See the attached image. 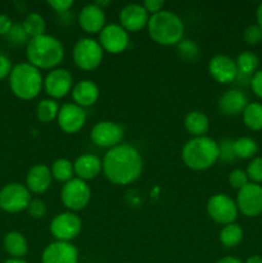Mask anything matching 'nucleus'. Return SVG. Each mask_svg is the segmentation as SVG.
Instances as JSON below:
<instances>
[{
	"label": "nucleus",
	"mask_w": 262,
	"mask_h": 263,
	"mask_svg": "<svg viewBox=\"0 0 262 263\" xmlns=\"http://www.w3.org/2000/svg\"><path fill=\"white\" fill-rule=\"evenodd\" d=\"M71 95L74 104L85 109L86 107H91L99 99V86L92 80H81L73 85Z\"/></svg>",
	"instance_id": "nucleus-22"
},
{
	"label": "nucleus",
	"mask_w": 262,
	"mask_h": 263,
	"mask_svg": "<svg viewBox=\"0 0 262 263\" xmlns=\"http://www.w3.org/2000/svg\"><path fill=\"white\" fill-rule=\"evenodd\" d=\"M249 182V179L248 176H247L246 171H243V170H233V171L229 174V184H230V186L233 187V189H236V190H240L241 187L246 186L247 184Z\"/></svg>",
	"instance_id": "nucleus-37"
},
{
	"label": "nucleus",
	"mask_w": 262,
	"mask_h": 263,
	"mask_svg": "<svg viewBox=\"0 0 262 263\" xmlns=\"http://www.w3.org/2000/svg\"><path fill=\"white\" fill-rule=\"evenodd\" d=\"M146 28L152 40L159 45H177L184 40V22L171 10L163 9L151 15Z\"/></svg>",
	"instance_id": "nucleus-4"
},
{
	"label": "nucleus",
	"mask_w": 262,
	"mask_h": 263,
	"mask_svg": "<svg viewBox=\"0 0 262 263\" xmlns=\"http://www.w3.org/2000/svg\"><path fill=\"white\" fill-rule=\"evenodd\" d=\"M233 144L234 140H223L218 144V148H220V159H223L226 162H231L236 158Z\"/></svg>",
	"instance_id": "nucleus-39"
},
{
	"label": "nucleus",
	"mask_w": 262,
	"mask_h": 263,
	"mask_svg": "<svg viewBox=\"0 0 262 263\" xmlns=\"http://www.w3.org/2000/svg\"><path fill=\"white\" fill-rule=\"evenodd\" d=\"M208 73L218 84H230L239 76L236 63L231 57L217 54L208 62Z\"/></svg>",
	"instance_id": "nucleus-16"
},
{
	"label": "nucleus",
	"mask_w": 262,
	"mask_h": 263,
	"mask_svg": "<svg viewBox=\"0 0 262 263\" xmlns=\"http://www.w3.org/2000/svg\"><path fill=\"white\" fill-rule=\"evenodd\" d=\"M248 103V98L243 91L230 89L218 99V109L225 116H238L243 113Z\"/></svg>",
	"instance_id": "nucleus-21"
},
{
	"label": "nucleus",
	"mask_w": 262,
	"mask_h": 263,
	"mask_svg": "<svg viewBox=\"0 0 262 263\" xmlns=\"http://www.w3.org/2000/svg\"><path fill=\"white\" fill-rule=\"evenodd\" d=\"M13 22L10 20V17H8L7 14H0V35L7 36L8 32L12 28Z\"/></svg>",
	"instance_id": "nucleus-44"
},
{
	"label": "nucleus",
	"mask_w": 262,
	"mask_h": 263,
	"mask_svg": "<svg viewBox=\"0 0 262 263\" xmlns=\"http://www.w3.org/2000/svg\"><path fill=\"white\" fill-rule=\"evenodd\" d=\"M50 172L54 180L66 184L69 180L73 179L74 176L73 163L66 158H58L53 162V164H51Z\"/></svg>",
	"instance_id": "nucleus-31"
},
{
	"label": "nucleus",
	"mask_w": 262,
	"mask_h": 263,
	"mask_svg": "<svg viewBox=\"0 0 262 263\" xmlns=\"http://www.w3.org/2000/svg\"><path fill=\"white\" fill-rule=\"evenodd\" d=\"M59 104L57 100L50 99H43L38 103L36 105V117L40 122L43 123H50L54 120H57L59 112Z\"/></svg>",
	"instance_id": "nucleus-30"
},
{
	"label": "nucleus",
	"mask_w": 262,
	"mask_h": 263,
	"mask_svg": "<svg viewBox=\"0 0 262 263\" xmlns=\"http://www.w3.org/2000/svg\"><path fill=\"white\" fill-rule=\"evenodd\" d=\"M104 50L99 41L91 37H82L74 44L72 58L74 64L82 71H92L98 68L103 61Z\"/></svg>",
	"instance_id": "nucleus-6"
},
{
	"label": "nucleus",
	"mask_w": 262,
	"mask_h": 263,
	"mask_svg": "<svg viewBox=\"0 0 262 263\" xmlns=\"http://www.w3.org/2000/svg\"><path fill=\"white\" fill-rule=\"evenodd\" d=\"M207 213L212 221L216 223L225 226L229 223H234L238 218V205L235 200L229 195L215 194L208 199L207 202Z\"/></svg>",
	"instance_id": "nucleus-9"
},
{
	"label": "nucleus",
	"mask_w": 262,
	"mask_h": 263,
	"mask_svg": "<svg viewBox=\"0 0 262 263\" xmlns=\"http://www.w3.org/2000/svg\"><path fill=\"white\" fill-rule=\"evenodd\" d=\"M244 236V231L240 225L238 223H229V225L222 226L218 234V239L220 243L222 244L225 248H235L241 243Z\"/></svg>",
	"instance_id": "nucleus-26"
},
{
	"label": "nucleus",
	"mask_w": 262,
	"mask_h": 263,
	"mask_svg": "<svg viewBox=\"0 0 262 263\" xmlns=\"http://www.w3.org/2000/svg\"><path fill=\"white\" fill-rule=\"evenodd\" d=\"M26 57L28 63L38 69L51 71L58 68L64 58V46L55 36L44 35L32 37L26 45Z\"/></svg>",
	"instance_id": "nucleus-2"
},
{
	"label": "nucleus",
	"mask_w": 262,
	"mask_h": 263,
	"mask_svg": "<svg viewBox=\"0 0 262 263\" xmlns=\"http://www.w3.org/2000/svg\"><path fill=\"white\" fill-rule=\"evenodd\" d=\"M7 37L8 40L12 44H14V45H23V44L27 45L28 40H30V37H28V35L26 33L23 26L17 25V23H13L12 28H10V31L8 32Z\"/></svg>",
	"instance_id": "nucleus-35"
},
{
	"label": "nucleus",
	"mask_w": 262,
	"mask_h": 263,
	"mask_svg": "<svg viewBox=\"0 0 262 263\" xmlns=\"http://www.w3.org/2000/svg\"><path fill=\"white\" fill-rule=\"evenodd\" d=\"M53 176L46 164L39 163L31 167L26 175V187L33 194H44L51 186Z\"/></svg>",
	"instance_id": "nucleus-20"
},
{
	"label": "nucleus",
	"mask_w": 262,
	"mask_h": 263,
	"mask_svg": "<svg viewBox=\"0 0 262 263\" xmlns=\"http://www.w3.org/2000/svg\"><path fill=\"white\" fill-rule=\"evenodd\" d=\"M72 87H73V77L66 68L58 67L51 69L44 79L43 89L50 99H62L72 91Z\"/></svg>",
	"instance_id": "nucleus-14"
},
{
	"label": "nucleus",
	"mask_w": 262,
	"mask_h": 263,
	"mask_svg": "<svg viewBox=\"0 0 262 263\" xmlns=\"http://www.w3.org/2000/svg\"><path fill=\"white\" fill-rule=\"evenodd\" d=\"M149 13L146 12L143 4H127L121 9L120 15V25L125 28L127 32H138L148 26Z\"/></svg>",
	"instance_id": "nucleus-18"
},
{
	"label": "nucleus",
	"mask_w": 262,
	"mask_h": 263,
	"mask_svg": "<svg viewBox=\"0 0 262 263\" xmlns=\"http://www.w3.org/2000/svg\"><path fill=\"white\" fill-rule=\"evenodd\" d=\"M102 172L108 181L126 186L140 177L143 172V159L135 146L120 144L108 149L102 159Z\"/></svg>",
	"instance_id": "nucleus-1"
},
{
	"label": "nucleus",
	"mask_w": 262,
	"mask_h": 263,
	"mask_svg": "<svg viewBox=\"0 0 262 263\" xmlns=\"http://www.w3.org/2000/svg\"><path fill=\"white\" fill-rule=\"evenodd\" d=\"M13 66L10 59L4 54H0V80H4L9 77L10 72H12Z\"/></svg>",
	"instance_id": "nucleus-42"
},
{
	"label": "nucleus",
	"mask_w": 262,
	"mask_h": 263,
	"mask_svg": "<svg viewBox=\"0 0 262 263\" xmlns=\"http://www.w3.org/2000/svg\"><path fill=\"white\" fill-rule=\"evenodd\" d=\"M243 122L249 130L261 131L262 130V103L252 102L248 103L246 109L241 113Z\"/></svg>",
	"instance_id": "nucleus-27"
},
{
	"label": "nucleus",
	"mask_w": 262,
	"mask_h": 263,
	"mask_svg": "<svg viewBox=\"0 0 262 263\" xmlns=\"http://www.w3.org/2000/svg\"><path fill=\"white\" fill-rule=\"evenodd\" d=\"M5 252L12 258H22L26 256L28 251V244L25 236L18 231H10L4 236L3 240Z\"/></svg>",
	"instance_id": "nucleus-25"
},
{
	"label": "nucleus",
	"mask_w": 262,
	"mask_h": 263,
	"mask_svg": "<svg viewBox=\"0 0 262 263\" xmlns=\"http://www.w3.org/2000/svg\"><path fill=\"white\" fill-rule=\"evenodd\" d=\"M249 86H251L252 91L254 92V95L258 97L259 99H262V69H258V71L251 77Z\"/></svg>",
	"instance_id": "nucleus-40"
},
{
	"label": "nucleus",
	"mask_w": 262,
	"mask_h": 263,
	"mask_svg": "<svg viewBox=\"0 0 262 263\" xmlns=\"http://www.w3.org/2000/svg\"><path fill=\"white\" fill-rule=\"evenodd\" d=\"M31 199V193L26 185L20 182H10L0 190V208L8 213H18L27 210Z\"/></svg>",
	"instance_id": "nucleus-8"
},
{
	"label": "nucleus",
	"mask_w": 262,
	"mask_h": 263,
	"mask_svg": "<svg viewBox=\"0 0 262 263\" xmlns=\"http://www.w3.org/2000/svg\"><path fill=\"white\" fill-rule=\"evenodd\" d=\"M244 41L249 45H258L262 43V28L258 25H249L244 30Z\"/></svg>",
	"instance_id": "nucleus-36"
},
{
	"label": "nucleus",
	"mask_w": 262,
	"mask_h": 263,
	"mask_svg": "<svg viewBox=\"0 0 262 263\" xmlns=\"http://www.w3.org/2000/svg\"><path fill=\"white\" fill-rule=\"evenodd\" d=\"M256 21L257 25L262 28V3H259L256 9Z\"/></svg>",
	"instance_id": "nucleus-46"
},
{
	"label": "nucleus",
	"mask_w": 262,
	"mask_h": 263,
	"mask_svg": "<svg viewBox=\"0 0 262 263\" xmlns=\"http://www.w3.org/2000/svg\"><path fill=\"white\" fill-rule=\"evenodd\" d=\"M181 159L193 171H205L220 159L218 143L208 136L192 138L182 146Z\"/></svg>",
	"instance_id": "nucleus-3"
},
{
	"label": "nucleus",
	"mask_w": 262,
	"mask_h": 263,
	"mask_svg": "<svg viewBox=\"0 0 262 263\" xmlns=\"http://www.w3.org/2000/svg\"><path fill=\"white\" fill-rule=\"evenodd\" d=\"M48 5L53 8L57 13H66L67 10L71 9L73 2L72 0H49Z\"/></svg>",
	"instance_id": "nucleus-41"
},
{
	"label": "nucleus",
	"mask_w": 262,
	"mask_h": 263,
	"mask_svg": "<svg viewBox=\"0 0 262 263\" xmlns=\"http://www.w3.org/2000/svg\"><path fill=\"white\" fill-rule=\"evenodd\" d=\"M82 229V221L80 216L74 212L58 213L54 216L50 222V233L58 241H69L71 243L73 239L80 235Z\"/></svg>",
	"instance_id": "nucleus-10"
},
{
	"label": "nucleus",
	"mask_w": 262,
	"mask_h": 263,
	"mask_svg": "<svg viewBox=\"0 0 262 263\" xmlns=\"http://www.w3.org/2000/svg\"><path fill=\"white\" fill-rule=\"evenodd\" d=\"M244 263H262V257L261 256H251L247 258V261Z\"/></svg>",
	"instance_id": "nucleus-47"
},
{
	"label": "nucleus",
	"mask_w": 262,
	"mask_h": 263,
	"mask_svg": "<svg viewBox=\"0 0 262 263\" xmlns=\"http://www.w3.org/2000/svg\"><path fill=\"white\" fill-rule=\"evenodd\" d=\"M79 25L86 33H99L105 26V13L95 3L82 7L79 13Z\"/></svg>",
	"instance_id": "nucleus-19"
},
{
	"label": "nucleus",
	"mask_w": 262,
	"mask_h": 263,
	"mask_svg": "<svg viewBox=\"0 0 262 263\" xmlns=\"http://www.w3.org/2000/svg\"><path fill=\"white\" fill-rule=\"evenodd\" d=\"M180 57L188 62H194L199 55V48L193 40H182L177 44Z\"/></svg>",
	"instance_id": "nucleus-33"
},
{
	"label": "nucleus",
	"mask_w": 262,
	"mask_h": 263,
	"mask_svg": "<svg viewBox=\"0 0 262 263\" xmlns=\"http://www.w3.org/2000/svg\"><path fill=\"white\" fill-rule=\"evenodd\" d=\"M184 126L193 138L205 136L208 128H210V120L205 113L200 112V110H192L185 116Z\"/></svg>",
	"instance_id": "nucleus-24"
},
{
	"label": "nucleus",
	"mask_w": 262,
	"mask_h": 263,
	"mask_svg": "<svg viewBox=\"0 0 262 263\" xmlns=\"http://www.w3.org/2000/svg\"><path fill=\"white\" fill-rule=\"evenodd\" d=\"M99 44L102 49L110 54H120L128 48L130 36L120 23H109L99 32Z\"/></svg>",
	"instance_id": "nucleus-13"
},
{
	"label": "nucleus",
	"mask_w": 262,
	"mask_h": 263,
	"mask_svg": "<svg viewBox=\"0 0 262 263\" xmlns=\"http://www.w3.org/2000/svg\"><path fill=\"white\" fill-rule=\"evenodd\" d=\"M234 152L236 158L240 159H253L258 152V145L256 140L248 136H241L234 140Z\"/></svg>",
	"instance_id": "nucleus-32"
},
{
	"label": "nucleus",
	"mask_w": 262,
	"mask_h": 263,
	"mask_svg": "<svg viewBox=\"0 0 262 263\" xmlns=\"http://www.w3.org/2000/svg\"><path fill=\"white\" fill-rule=\"evenodd\" d=\"M79 249L69 241H53L41 254V263H77Z\"/></svg>",
	"instance_id": "nucleus-17"
},
{
	"label": "nucleus",
	"mask_w": 262,
	"mask_h": 263,
	"mask_svg": "<svg viewBox=\"0 0 262 263\" xmlns=\"http://www.w3.org/2000/svg\"><path fill=\"white\" fill-rule=\"evenodd\" d=\"M236 68H238L239 74L243 76H253L258 71L259 58L252 51H241L235 59Z\"/></svg>",
	"instance_id": "nucleus-28"
},
{
	"label": "nucleus",
	"mask_w": 262,
	"mask_h": 263,
	"mask_svg": "<svg viewBox=\"0 0 262 263\" xmlns=\"http://www.w3.org/2000/svg\"><path fill=\"white\" fill-rule=\"evenodd\" d=\"M23 28H25L26 33L28 35V37H38V36H41L45 33L46 30V21L40 13H28L25 17L22 22Z\"/></svg>",
	"instance_id": "nucleus-29"
},
{
	"label": "nucleus",
	"mask_w": 262,
	"mask_h": 263,
	"mask_svg": "<svg viewBox=\"0 0 262 263\" xmlns=\"http://www.w3.org/2000/svg\"><path fill=\"white\" fill-rule=\"evenodd\" d=\"M216 263H243V262H241L239 258H236V257L228 256V257H223V258L218 259Z\"/></svg>",
	"instance_id": "nucleus-45"
},
{
	"label": "nucleus",
	"mask_w": 262,
	"mask_h": 263,
	"mask_svg": "<svg viewBox=\"0 0 262 263\" xmlns=\"http://www.w3.org/2000/svg\"><path fill=\"white\" fill-rule=\"evenodd\" d=\"M91 189L86 181L73 177L63 184L61 189V202L69 212H79L89 205Z\"/></svg>",
	"instance_id": "nucleus-7"
},
{
	"label": "nucleus",
	"mask_w": 262,
	"mask_h": 263,
	"mask_svg": "<svg viewBox=\"0 0 262 263\" xmlns=\"http://www.w3.org/2000/svg\"><path fill=\"white\" fill-rule=\"evenodd\" d=\"M44 79L40 69L28 62L13 66L9 74V87L13 94L22 100H32L41 92Z\"/></svg>",
	"instance_id": "nucleus-5"
},
{
	"label": "nucleus",
	"mask_w": 262,
	"mask_h": 263,
	"mask_svg": "<svg viewBox=\"0 0 262 263\" xmlns=\"http://www.w3.org/2000/svg\"><path fill=\"white\" fill-rule=\"evenodd\" d=\"M26 211H27L31 217L43 218L46 215V204L41 199H31Z\"/></svg>",
	"instance_id": "nucleus-38"
},
{
	"label": "nucleus",
	"mask_w": 262,
	"mask_h": 263,
	"mask_svg": "<svg viewBox=\"0 0 262 263\" xmlns=\"http://www.w3.org/2000/svg\"><path fill=\"white\" fill-rule=\"evenodd\" d=\"M73 170L77 179L84 181L92 180L102 172V161L95 154H82L73 162Z\"/></svg>",
	"instance_id": "nucleus-23"
},
{
	"label": "nucleus",
	"mask_w": 262,
	"mask_h": 263,
	"mask_svg": "<svg viewBox=\"0 0 262 263\" xmlns=\"http://www.w3.org/2000/svg\"><path fill=\"white\" fill-rule=\"evenodd\" d=\"M238 211L246 217H257L262 213V185L248 182L236 194Z\"/></svg>",
	"instance_id": "nucleus-11"
},
{
	"label": "nucleus",
	"mask_w": 262,
	"mask_h": 263,
	"mask_svg": "<svg viewBox=\"0 0 262 263\" xmlns=\"http://www.w3.org/2000/svg\"><path fill=\"white\" fill-rule=\"evenodd\" d=\"M163 5H164L163 0H145V2L143 3V7L145 8L146 12H148L151 15L163 10Z\"/></svg>",
	"instance_id": "nucleus-43"
},
{
	"label": "nucleus",
	"mask_w": 262,
	"mask_h": 263,
	"mask_svg": "<svg viewBox=\"0 0 262 263\" xmlns=\"http://www.w3.org/2000/svg\"><path fill=\"white\" fill-rule=\"evenodd\" d=\"M90 139L99 148H115L123 139V127L113 121H100L92 126Z\"/></svg>",
	"instance_id": "nucleus-12"
},
{
	"label": "nucleus",
	"mask_w": 262,
	"mask_h": 263,
	"mask_svg": "<svg viewBox=\"0 0 262 263\" xmlns=\"http://www.w3.org/2000/svg\"><path fill=\"white\" fill-rule=\"evenodd\" d=\"M3 263H27L25 261V259L22 258H9L7 259V261H4Z\"/></svg>",
	"instance_id": "nucleus-48"
},
{
	"label": "nucleus",
	"mask_w": 262,
	"mask_h": 263,
	"mask_svg": "<svg viewBox=\"0 0 262 263\" xmlns=\"http://www.w3.org/2000/svg\"><path fill=\"white\" fill-rule=\"evenodd\" d=\"M58 127L66 134H76L86 123V112L74 103H64L61 105L57 117Z\"/></svg>",
	"instance_id": "nucleus-15"
},
{
	"label": "nucleus",
	"mask_w": 262,
	"mask_h": 263,
	"mask_svg": "<svg viewBox=\"0 0 262 263\" xmlns=\"http://www.w3.org/2000/svg\"><path fill=\"white\" fill-rule=\"evenodd\" d=\"M249 182L253 184H262V157H254L248 163L246 170Z\"/></svg>",
	"instance_id": "nucleus-34"
}]
</instances>
